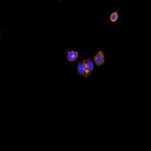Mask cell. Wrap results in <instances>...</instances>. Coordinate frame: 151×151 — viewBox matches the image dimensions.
<instances>
[{"label":"cell","instance_id":"obj_1","mask_svg":"<svg viewBox=\"0 0 151 151\" xmlns=\"http://www.w3.org/2000/svg\"><path fill=\"white\" fill-rule=\"evenodd\" d=\"M93 61L98 67L102 66L105 63V59H104V54L103 50H100L98 53L93 57Z\"/></svg>","mask_w":151,"mask_h":151},{"label":"cell","instance_id":"obj_2","mask_svg":"<svg viewBox=\"0 0 151 151\" xmlns=\"http://www.w3.org/2000/svg\"><path fill=\"white\" fill-rule=\"evenodd\" d=\"M85 68H86V75L85 77H89L92 74L93 70L94 69V64L93 63L91 58H88L84 60Z\"/></svg>","mask_w":151,"mask_h":151},{"label":"cell","instance_id":"obj_3","mask_svg":"<svg viewBox=\"0 0 151 151\" xmlns=\"http://www.w3.org/2000/svg\"><path fill=\"white\" fill-rule=\"evenodd\" d=\"M79 57V52L75 50L69 51L67 50V60L69 62H74L78 59Z\"/></svg>","mask_w":151,"mask_h":151},{"label":"cell","instance_id":"obj_4","mask_svg":"<svg viewBox=\"0 0 151 151\" xmlns=\"http://www.w3.org/2000/svg\"><path fill=\"white\" fill-rule=\"evenodd\" d=\"M77 73L82 77H84L86 75V68H85L84 60L79 61L77 63Z\"/></svg>","mask_w":151,"mask_h":151},{"label":"cell","instance_id":"obj_5","mask_svg":"<svg viewBox=\"0 0 151 151\" xmlns=\"http://www.w3.org/2000/svg\"><path fill=\"white\" fill-rule=\"evenodd\" d=\"M109 20L112 22H115L119 20V11H115V12L112 13L111 15H110Z\"/></svg>","mask_w":151,"mask_h":151},{"label":"cell","instance_id":"obj_6","mask_svg":"<svg viewBox=\"0 0 151 151\" xmlns=\"http://www.w3.org/2000/svg\"><path fill=\"white\" fill-rule=\"evenodd\" d=\"M59 1H62V0H59Z\"/></svg>","mask_w":151,"mask_h":151},{"label":"cell","instance_id":"obj_7","mask_svg":"<svg viewBox=\"0 0 151 151\" xmlns=\"http://www.w3.org/2000/svg\"></svg>","mask_w":151,"mask_h":151}]
</instances>
